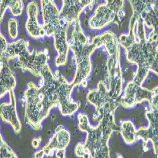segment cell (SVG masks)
<instances>
[{
  "label": "cell",
  "instance_id": "cell-1",
  "mask_svg": "<svg viewBox=\"0 0 158 158\" xmlns=\"http://www.w3.org/2000/svg\"><path fill=\"white\" fill-rule=\"evenodd\" d=\"M72 25L73 27L69 40V48L74 55L76 73L71 84L73 87L82 85L85 87L92 70L91 55L102 44V40L101 36H96L93 39V43L90 44L82 27L80 20H76Z\"/></svg>",
  "mask_w": 158,
  "mask_h": 158
},
{
  "label": "cell",
  "instance_id": "cell-2",
  "mask_svg": "<svg viewBox=\"0 0 158 158\" xmlns=\"http://www.w3.org/2000/svg\"><path fill=\"white\" fill-rule=\"evenodd\" d=\"M39 86L55 107H58L63 116H72L78 110V103L71 98L74 88L62 74L56 72L54 74L49 65L44 69Z\"/></svg>",
  "mask_w": 158,
  "mask_h": 158
},
{
  "label": "cell",
  "instance_id": "cell-3",
  "mask_svg": "<svg viewBox=\"0 0 158 158\" xmlns=\"http://www.w3.org/2000/svg\"><path fill=\"white\" fill-rule=\"evenodd\" d=\"M41 3L46 35L53 36L55 48L58 52L56 65L57 67L64 65L68 60L69 49L68 29L72 25L61 20L60 11L53 1L43 0Z\"/></svg>",
  "mask_w": 158,
  "mask_h": 158
},
{
  "label": "cell",
  "instance_id": "cell-4",
  "mask_svg": "<svg viewBox=\"0 0 158 158\" xmlns=\"http://www.w3.org/2000/svg\"><path fill=\"white\" fill-rule=\"evenodd\" d=\"M29 41L20 39L8 43L6 50L1 53V59L10 60L17 58L15 65L23 71L27 70L36 77H41L44 69L48 65V51L46 49L37 51L29 49Z\"/></svg>",
  "mask_w": 158,
  "mask_h": 158
},
{
  "label": "cell",
  "instance_id": "cell-5",
  "mask_svg": "<svg viewBox=\"0 0 158 158\" xmlns=\"http://www.w3.org/2000/svg\"><path fill=\"white\" fill-rule=\"evenodd\" d=\"M24 121L35 130L42 128V122L49 116L51 110L55 108L46 94L34 82H30L25 90Z\"/></svg>",
  "mask_w": 158,
  "mask_h": 158
},
{
  "label": "cell",
  "instance_id": "cell-6",
  "mask_svg": "<svg viewBox=\"0 0 158 158\" xmlns=\"http://www.w3.org/2000/svg\"><path fill=\"white\" fill-rule=\"evenodd\" d=\"M95 1H77V0H64L63 6L60 11L61 20L70 25H72L79 19L81 14L88 6Z\"/></svg>",
  "mask_w": 158,
  "mask_h": 158
},
{
  "label": "cell",
  "instance_id": "cell-7",
  "mask_svg": "<svg viewBox=\"0 0 158 158\" xmlns=\"http://www.w3.org/2000/svg\"><path fill=\"white\" fill-rule=\"evenodd\" d=\"M70 141V134L62 125L58 126L53 135L50 139L47 145L42 149L47 157H51L56 152L66 151Z\"/></svg>",
  "mask_w": 158,
  "mask_h": 158
},
{
  "label": "cell",
  "instance_id": "cell-8",
  "mask_svg": "<svg viewBox=\"0 0 158 158\" xmlns=\"http://www.w3.org/2000/svg\"><path fill=\"white\" fill-rule=\"evenodd\" d=\"M9 95L10 102H3L1 104V117L2 120L10 124L14 129L15 133L18 134L20 133L22 125L17 114L14 91H11Z\"/></svg>",
  "mask_w": 158,
  "mask_h": 158
},
{
  "label": "cell",
  "instance_id": "cell-9",
  "mask_svg": "<svg viewBox=\"0 0 158 158\" xmlns=\"http://www.w3.org/2000/svg\"><path fill=\"white\" fill-rule=\"evenodd\" d=\"M27 14L28 19L25 27L29 34L34 38H40L46 36V32L43 25L38 21L39 8L37 2H30L27 6Z\"/></svg>",
  "mask_w": 158,
  "mask_h": 158
},
{
  "label": "cell",
  "instance_id": "cell-10",
  "mask_svg": "<svg viewBox=\"0 0 158 158\" xmlns=\"http://www.w3.org/2000/svg\"><path fill=\"white\" fill-rule=\"evenodd\" d=\"M1 90L0 96L3 98L7 93L14 90L16 86V79L14 72L11 70L8 61L1 59Z\"/></svg>",
  "mask_w": 158,
  "mask_h": 158
},
{
  "label": "cell",
  "instance_id": "cell-11",
  "mask_svg": "<svg viewBox=\"0 0 158 158\" xmlns=\"http://www.w3.org/2000/svg\"><path fill=\"white\" fill-rule=\"evenodd\" d=\"M0 6H1V10H0V11H1V13H0V17H1L0 20H1V22H2L6 10L8 8L10 10L13 15L17 17L22 14L24 7L23 2L20 1V0H18V1H12V0L4 1V0H2L0 2Z\"/></svg>",
  "mask_w": 158,
  "mask_h": 158
},
{
  "label": "cell",
  "instance_id": "cell-12",
  "mask_svg": "<svg viewBox=\"0 0 158 158\" xmlns=\"http://www.w3.org/2000/svg\"><path fill=\"white\" fill-rule=\"evenodd\" d=\"M122 128L121 136L123 141L127 144H132L137 142L135 134L137 130L134 123L130 121H123L120 123Z\"/></svg>",
  "mask_w": 158,
  "mask_h": 158
},
{
  "label": "cell",
  "instance_id": "cell-13",
  "mask_svg": "<svg viewBox=\"0 0 158 158\" xmlns=\"http://www.w3.org/2000/svg\"><path fill=\"white\" fill-rule=\"evenodd\" d=\"M139 86L148 91H153L158 89V73L154 70L149 69Z\"/></svg>",
  "mask_w": 158,
  "mask_h": 158
},
{
  "label": "cell",
  "instance_id": "cell-14",
  "mask_svg": "<svg viewBox=\"0 0 158 158\" xmlns=\"http://www.w3.org/2000/svg\"><path fill=\"white\" fill-rule=\"evenodd\" d=\"M0 152H1V158H18L14 151L3 140L2 135L0 138Z\"/></svg>",
  "mask_w": 158,
  "mask_h": 158
},
{
  "label": "cell",
  "instance_id": "cell-15",
  "mask_svg": "<svg viewBox=\"0 0 158 158\" xmlns=\"http://www.w3.org/2000/svg\"><path fill=\"white\" fill-rule=\"evenodd\" d=\"M19 22L16 19H10L8 21V33L10 38L14 39L18 35Z\"/></svg>",
  "mask_w": 158,
  "mask_h": 158
},
{
  "label": "cell",
  "instance_id": "cell-16",
  "mask_svg": "<svg viewBox=\"0 0 158 158\" xmlns=\"http://www.w3.org/2000/svg\"><path fill=\"white\" fill-rule=\"evenodd\" d=\"M87 152V151H86L84 146V143L79 142L76 145L75 148V153L77 157H83L84 154Z\"/></svg>",
  "mask_w": 158,
  "mask_h": 158
},
{
  "label": "cell",
  "instance_id": "cell-17",
  "mask_svg": "<svg viewBox=\"0 0 158 158\" xmlns=\"http://www.w3.org/2000/svg\"><path fill=\"white\" fill-rule=\"evenodd\" d=\"M0 36H1V53H3L6 50L8 43H7L5 37L2 33L0 34Z\"/></svg>",
  "mask_w": 158,
  "mask_h": 158
},
{
  "label": "cell",
  "instance_id": "cell-18",
  "mask_svg": "<svg viewBox=\"0 0 158 158\" xmlns=\"http://www.w3.org/2000/svg\"><path fill=\"white\" fill-rule=\"evenodd\" d=\"M41 142V137L39 138H34L32 141V146L33 148L34 149H37L40 146V143Z\"/></svg>",
  "mask_w": 158,
  "mask_h": 158
},
{
  "label": "cell",
  "instance_id": "cell-19",
  "mask_svg": "<svg viewBox=\"0 0 158 158\" xmlns=\"http://www.w3.org/2000/svg\"><path fill=\"white\" fill-rule=\"evenodd\" d=\"M44 151L41 149L37 152H35L34 154V158H43L44 156Z\"/></svg>",
  "mask_w": 158,
  "mask_h": 158
},
{
  "label": "cell",
  "instance_id": "cell-20",
  "mask_svg": "<svg viewBox=\"0 0 158 158\" xmlns=\"http://www.w3.org/2000/svg\"><path fill=\"white\" fill-rule=\"evenodd\" d=\"M118 158H123V157H122L121 155H118Z\"/></svg>",
  "mask_w": 158,
  "mask_h": 158
},
{
  "label": "cell",
  "instance_id": "cell-21",
  "mask_svg": "<svg viewBox=\"0 0 158 158\" xmlns=\"http://www.w3.org/2000/svg\"><path fill=\"white\" fill-rule=\"evenodd\" d=\"M156 51H157V52H158V46L157 47V48H156Z\"/></svg>",
  "mask_w": 158,
  "mask_h": 158
}]
</instances>
